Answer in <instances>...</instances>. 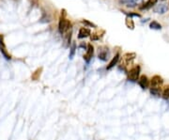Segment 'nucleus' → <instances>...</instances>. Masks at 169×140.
I'll return each instance as SVG.
<instances>
[{"label":"nucleus","instance_id":"4be33fe9","mask_svg":"<svg viewBox=\"0 0 169 140\" xmlns=\"http://www.w3.org/2000/svg\"><path fill=\"white\" fill-rule=\"evenodd\" d=\"M124 13L127 15V17H138V18H140L141 17V14H139V13H134V12H131V13H128V12H125V11H123Z\"/></svg>","mask_w":169,"mask_h":140},{"label":"nucleus","instance_id":"412c9836","mask_svg":"<svg viewBox=\"0 0 169 140\" xmlns=\"http://www.w3.org/2000/svg\"><path fill=\"white\" fill-rule=\"evenodd\" d=\"M81 22H82V24H84L85 25H87V27H91V28H97V25H96L95 24L91 23V22H89L88 20H82Z\"/></svg>","mask_w":169,"mask_h":140},{"label":"nucleus","instance_id":"ddd939ff","mask_svg":"<svg viewBox=\"0 0 169 140\" xmlns=\"http://www.w3.org/2000/svg\"><path fill=\"white\" fill-rule=\"evenodd\" d=\"M119 54L118 53L116 54L113 58H112V60L109 62V64L107 65V67H106V70H111L112 68H114L116 64H118V62L119 61Z\"/></svg>","mask_w":169,"mask_h":140},{"label":"nucleus","instance_id":"4468645a","mask_svg":"<svg viewBox=\"0 0 169 140\" xmlns=\"http://www.w3.org/2000/svg\"><path fill=\"white\" fill-rule=\"evenodd\" d=\"M158 0H148V1L146 3H144L142 6L139 7L140 9H150L152 8L154 5H156V3H157Z\"/></svg>","mask_w":169,"mask_h":140},{"label":"nucleus","instance_id":"f257e3e1","mask_svg":"<svg viewBox=\"0 0 169 140\" xmlns=\"http://www.w3.org/2000/svg\"><path fill=\"white\" fill-rule=\"evenodd\" d=\"M66 16H67L66 10L62 9L61 15L59 18V23H58V30L61 35H64L67 31H69L72 28V23L66 18Z\"/></svg>","mask_w":169,"mask_h":140},{"label":"nucleus","instance_id":"dca6fc26","mask_svg":"<svg viewBox=\"0 0 169 140\" xmlns=\"http://www.w3.org/2000/svg\"><path fill=\"white\" fill-rule=\"evenodd\" d=\"M125 24H126V27L129 29H131V30H134V22L133 18H131V17H126V19H125Z\"/></svg>","mask_w":169,"mask_h":140},{"label":"nucleus","instance_id":"9b49d317","mask_svg":"<svg viewBox=\"0 0 169 140\" xmlns=\"http://www.w3.org/2000/svg\"><path fill=\"white\" fill-rule=\"evenodd\" d=\"M141 0H119V3L122 5H125L127 7H135Z\"/></svg>","mask_w":169,"mask_h":140},{"label":"nucleus","instance_id":"7ed1b4c3","mask_svg":"<svg viewBox=\"0 0 169 140\" xmlns=\"http://www.w3.org/2000/svg\"><path fill=\"white\" fill-rule=\"evenodd\" d=\"M140 66L135 65L133 68H131L128 71V79L131 82H137L139 79V74H140Z\"/></svg>","mask_w":169,"mask_h":140},{"label":"nucleus","instance_id":"f03ea898","mask_svg":"<svg viewBox=\"0 0 169 140\" xmlns=\"http://www.w3.org/2000/svg\"><path fill=\"white\" fill-rule=\"evenodd\" d=\"M135 57H136L135 53H126V54H124V55L121 57V58H119V59H120L119 68L122 69L123 71H125V72H128L127 69H128V67L133 63V61L134 60Z\"/></svg>","mask_w":169,"mask_h":140},{"label":"nucleus","instance_id":"0eeeda50","mask_svg":"<svg viewBox=\"0 0 169 140\" xmlns=\"http://www.w3.org/2000/svg\"><path fill=\"white\" fill-rule=\"evenodd\" d=\"M138 84L142 90H147V88L149 87L150 83H149V80L146 75H142L138 79Z\"/></svg>","mask_w":169,"mask_h":140},{"label":"nucleus","instance_id":"f8f14e48","mask_svg":"<svg viewBox=\"0 0 169 140\" xmlns=\"http://www.w3.org/2000/svg\"><path fill=\"white\" fill-rule=\"evenodd\" d=\"M168 8L165 4H160V5H157L155 8H154V11L156 13H160V14H163L167 11Z\"/></svg>","mask_w":169,"mask_h":140},{"label":"nucleus","instance_id":"a211bd4d","mask_svg":"<svg viewBox=\"0 0 169 140\" xmlns=\"http://www.w3.org/2000/svg\"><path fill=\"white\" fill-rule=\"evenodd\" d=\"M42 68H39L36 70V72L32 74V79L33 80H38L39 78H40V76H41V73H42Z\"/></svg>","mask_w":169,"mask_h":140},{"label":"nucleus","instance_id":"20e7f679","mask_svg":"<svg viewBox=\"0 0 169 140\" xmlns=\"http://www.w3.org/2000/svg\"><path fill=\"white\" fill-rule=\"evenodd\" d=\"M163 80L161 76L159 75H155L152 77L151 81H150V88H154V90H161V87L163 86Z\"/></svg>","mask_w":169,"mask_h":140},{"label":"nucleus","instance_id":"6ab92c4d","mask_svg":"<svg viewBox=\"0 0 169 140\" xmlns=\"http://www.w3.org/2000/svg\"><path fill=\"white\" fill-rule=\"evenodd\" d=\"M71 51H70V55H69V57H70V59H72L73 58V57H74V55H75V52H76V44L73 42L72 44V46H71V49H70Z\"/></svg>","mask_w":169,"mask_h":140},{"label":"nucleus","instance_id":"423d86ee","mask_svg":"<svg viewBox=\"0 0 169 140\" xmlns=\"http://www.w3.org/2000/svg\"><path fill=\"white\" fill-rule=\"evenodd\" d=\"M93 54H94V47H93V45L92 44H88L87 45V48H86V54H85V56H84V59H85V61L86 62H89L90 60L92 59V57H93Z\"/></svg>","mask_w":169,"mask_h":140},{"label":"nucleus","instance_id":"1a4fd4ad","mask_svg":"<svg viewBox=\"0 0 169 140\" xmlns=\"http://www.w3.org/2000/svg\"><path fill=\"white\" fill-rule=\"evenodd\" d=\"M105 34V30L97 29L96 31H94L91 35H90V39H91V41H99L100 39H101Z\"/></svg>","mask_w":169,"mask_h":140},{"label":"nucleus","instance_id":"aec40b11","mask_svg":"<svg viewBox=\"0 0 169 140\" xmlns=\"http://www.w3.org/2000/svg\"><path fill=\"white\" fill-rule=\"evenodd\" d=\"M163 98L165 100L169 98V85L164 87V90L163 91Z\"/></svg>","mask_w":169,"mask_h":140},{"label":"nucleus","instance_id":"39448f33","mask_svg":"<svg viewBox=\"0 0 169 140\" xmlns=\"http://www.w3.org/2000/svg\"><path fill=\"white\" fill-rule=\"evenodd\" d=\"M110 52H109V49L105 46H101L99 47V51H98V57L99 59H101V61H106L109 57Z\"/></svg>","mask_w":169,"mask_h":140},{"label":"nucleus","instance_id":"6e6552de","mask_svg":"<svg viewBox=\"0 0 169 140\" xmlns=\"http://www.w3.org/2000/svg\"><path fill=\"white\" fill-rule=\"evenodd\" d=\"M0 51H1V53L2 55L5 57L6 59H10V55L8 53V51H7V48L5 46V43H4V40H3V37L2 35H0Z\"/></svg>","mask_w":169,"mask_h":140},{"label":"nucleus","instance_id":"f3484780","mask_svg":"<svg viewBox=\"0 0 169 140\" xmlns=\"http://www.w3.org/2000/svg\"><path fill=\"white\" fill-rule=\"evenodd\" d=\"M149 28L151 29H155V30H160L162 29V24H159L158 22H156V21H152L149 24Z\"/></svg>","mask_w":169,"mask_h":140},{"label":"nucleus","instance_id":"2eb2a0df","mask_svg":"<svg viewBox=\"0 0 169 140\" xmlns=\"http://www.w3.org/2000/svg\"><path fill=\"white\" fill-rule=\"evenodd\" d=\"M72 28H71L69 31H67L63 35L64 37V42L66 43V46H69L70 45V42H71V39H72Z\"/></svg>","mask_w":169,"mask_h":140},{"label":"nucleus","instance_id":"9d476101","mask_svg":"<svg viewBox=\"0 0 169 140\" xmlns=\"http://www.w3.org/2000/svg\"><path fill=\"white\" fill-rule=\"evenodd\" d=\"M90 35H91V32H90L88 28L85 27V28H80L79 33H78V38H79V39H85V38L90 37Z\"/></svg>","mask_w":169,"mask_h":140}]
</instances>
